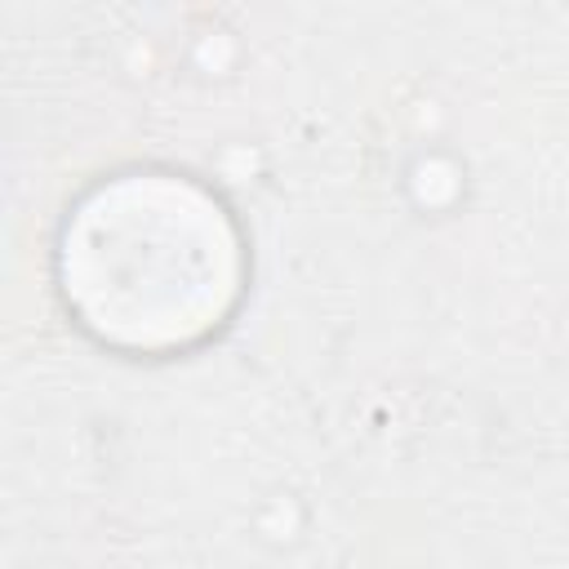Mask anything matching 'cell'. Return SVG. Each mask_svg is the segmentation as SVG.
Listing matches in <instances>:
<instances>
[{
	"mask_svg": "<svg viewBox=\"0 0 569 569\" xmlns=\"http://www.w3.org/2000/svg\"><path fill=\"white\" fill-rule=\"evenodd\" d=\"M58 284L98 342L169 356L222 329L244 284V249L213 191L129 169L71 204L58 231Z\"/></svg>",
	"mask_w": 569,
	"mask_h": 569,
	"instance_id": "obj_1",
	"label": "cell"
}]
</instances>
